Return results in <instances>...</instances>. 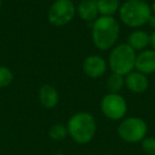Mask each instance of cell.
Wrapping results in <instances>:
<instances>
[{
  "mask_svg": "<svg viewBox=\"0 0 155 155\" xmlns=\"http://www.w3.org/2000/svg\"><path fill=\"white\" fill-rule=\"evenodd\" d=\"M151 10H152V13L155 15V0L153 1V3H152V5H151Z\"/></svg>",
  "mask_w": 155,
  "mask_h": 155,
  "instance_id": "cell-21",
  "label": "cell"
},
{
  "mask_svg": "<svg viewBox=\"0 0 155 155\" xmlns=\"http://www.w3.org/2000/svg\"><path fill=\"white\" fill-rule=\"evenodd\" d=\"M124 86L132 93H143L149 87V80L147 75L138 71H133L124 76Z\"/></svg>",
  "mask_w": 155,
  "mask_h": 155,
  "instance_id": "cell-9",
  "label": "cell"
},
{
  "mask_svg": "<svg viewBox=\"0 0 155 155\" xmlns=\"http://www.w3.org/2000/svg\"><path fill=\"white\" fill-rule=\"evenodd\" d=\"M148 25H150V28H152V29L155 31V15L152 13V15L150 16L149 20H148Z\"/></svg>",
  "mask_w": 155,
  "mask_h": 155,
  "instance_id": "cell-19",
  "label": "cell"
},
{
  "mask_svg": "<svg viewBox=\"0 0 155 155\" xmlns=\"http://www.w3.org/2000/svg\"><path fill=\"white\" fill-rule=\"evenodd\" d=\"M120 35L119 22L114 16H99L91 25V40L100 51L114 48Z\"/></svg>",
  "mask_w": 155,
  "mask_h": 155,
  "instance_id": "cell-1",
  "label": "cell"
},
{
  "mask_svg": "<svg viewBox=\"0 0 155 155\" xmlns=\"http://www.w3.org/2000/svg\"><path fill=\"white\" fill-rule=\"evenodd\" d=\"M68 135V130L67 127L61 124H55L49 129V136L51 139L56 141H60L65 139Z\"/></svg>",
  "mask_w": 155,
  "mask_h": 155,
  "instance_id": "cell-16",
  "label": "cell"
},
{
  "mask_svg": "<svg viewBox=\"0 0 155 155\" xmlns=\"http://www.w3.org/2000/svg\"><path fill=\"white\" fill-rule=\"evenodd\" d=\"M67 130L68 134L76 143L84 145L95 137L97 132V123L90 113L80 112L69 118Z\"/></svg>",
  "mask_w": 155,
  "mask_h": 155,
  "instance_id": "cell-3",
  "label": "cell"
},
{
  "mask_svg": "<svg viewBox=\"0 0 155 155\" xmlns=\"http://www.w3.org/2000/svg\"><path fill=\"white\" fill-rule=\"evenodd\" d=\"M136 71L150 75L155 73V51L154 50H143L136 56L135 62Z\"/></svg>",
  "mask_w": 155,
  "mask_h": 155,
  "instance_id": "cell-10",
  "label": "cell"
},
{
  "mask_svg": "<svg viewBox=\"0 0 155 155\" xmlns=\"http://www.w3.org/2000/svg\"><path fill=\"white\" fill-rule=\"evenodd\" d=\"M98 12L100 16L112 17L119 11V0H97Z\"/></svg>",
  "mask_w": 155,
  "mask_h": 155,
  "instance_id": "cell-14",
  "label": "cell"
},
{
  "mask_svg": "<svg viewBox=\"0 0 155 155\" xmlns=\"http://www.w3.org/2000/svg\"><path fill=\"white\" fill-rule=\"evenodd\" d=\"M13 81V73L9 68L0 65V89L9 87Z\"/></svg>",
  "mask_w": 155,
  "mask_h": 155,
  "instance_id": "cell-17",
  "label": "cell"
},
{
  "mask_svg": "<svg viewBox=\"0 0 155 155\" xmlns=\"http://www.w3.org/2000/svg\"><path fill=\"white\" fill-rule=\"evenodd\" d=\"M126 43L135 51H143L147 50V47L150 45V35L143 30H134L130 33L126 39Z\"/></svg>",
  "mask_w": 155,
  "mask_h": 155,
  "instance_id": "cell-13",
  "label": "cell"
},
{
  "mask_svg": "<svg viewBox=\"0 0 155 155\" xmlns=\"http://www.w3.org/2000/svg\"><path fill=\"white\" fill-rule=\"evenodd\" d=\"M83 72L90 78H99L103 76L107 69V63L99 55H90L86 57L82 64Z\"/></svg>",
  "mask_w": 155,
  "mask_h": 155,
  "instance_id": "cell-8",
  "label": "cell"
},
{
  "mask_svg": "<svg viewBox=\"0 0 155 155\" xmlns=\"http://www.w3.org/2000/svg\"><path fill=\"white\" fill-rule=\"evenodd\" d=\"M77 14V6L72 0H55L48 10L47 18L51 25L64 27L72 21Z\"/></svg>",
  "mask_w": 155,
  "mask_h": 155,
  "instance_id": "cell-5",
  "label": "cell"
},
{
  "mask_svg": "<svg viewBox=\"0 0 155 155\" xmlns=\"http://www.w3.org/2000/svg\"><path fill=\"white\" fill-rule=\"evenodd\" d=\"M120 21L132 29H138L148 23L152 10L150 4L143 0H126L118 11Z\"/></svg>",
  "mask_w": 155,
  "mask_h": 155,
  "instance_id": "cell-2",
  "label": "cell"
},
{
  "mask_svg": "<svg viewBox=\"0 0 155 155\" xmlns=\"http://www.w3.org/2000/svg\"><path fill=\"white\" fill-rule=\"evenodd\" d=\"M38 98L41 104L46 109H53L58 104V93L51 84H44L38 91Z\"/></svg>",
  "mask_w": 155,
  "mask_h": 155,
  "instance_id": "cell-12",
  "label": "cell"
},
{
  "mask_svg": "<svg viewBox=\"0 0 155 155\" xmlns=\"http://www.w3.org/2000/svg\"><path fill=\"white\" fill-rule=\"evenodd\" d=\"M118 135L126 143H138L146 138L148 132L147 124L139 117H129L120 123L118 127Z\"/></svg>",
  "mask_w": 155,
  "mask_h": 155,
  "instance_id": "cell-6",
  "label": "cell"
},
{
  "mask_svg": "<svg viewBox=\"0 0 155 155\" xmlns=\"http://www.w3.org/2000/svg\"><path fill=\"white\" fill-rule=\"evenodd\" d=\"M143 1H148V0H143Z\"/></svg>",
  "mask_w": 155,
  "mask_h": 155,
  "instance_id": "cell-23",
  "label": "cell"
},
{
  "mask_svg": "<svg viewBox=\"0 0 155 155\" xmlns=\"http://www.w3.org/2000/svg\"><path fill=\"white\" fill-rule=\"evenodd\" d=\"M101 111L107 118L119 120L125 116L128 104L123 97L118 93H108L101 100Z\"/></svg>",
  "mask_w": 155,
  "mask_h": 155,
  "instance_id": "cell-7",
  "label": "cell"
},
{
  "mask_svg": "<svg viewBox=\"0 0 155 155\" xmlns=\"http://www.w3.org/2000/svg\"><path fill=\"white\" fill-rule=\"evenodd\" d=\"M141 149L147 155H155V138L147 137L141 141Z\"/></svg>",
  "mask_w": 155,
  "mask_h": 155,
  "instance_id": "cell-18",
  "label": "cell"
},
{
  "mask_svg": "<svg viewBox=\"0 0 155 155\" xmlns=\"http://www.w3.org/2000/svg\"><path fill=\"white\" fill-rule=\"evenodd\" d=\"M136 51L128 43H120L113 48L108 57V67L113 73L126 76L134 71L136 62Z\"/></svg>",
  "mask_w": 155,
  "mask_h": 155,
  "instance_id": "cell-4",
  "label": "cell"
},
{
  "mask_svg": "<svg viewBox=\"0 0 155 155\" xmlns=\"http://www.w3.org/2000/svg\"><path fill=\"white\" fill-rule=\"evenodd\" d=\"M1 6H2V0H0V10H1Z\"/></svg>",
  "mask_w": 155,
  "mask_h": 155,
  "instance_id": "cell-22",
  "label": "cell"
},
{
  "mask_svg": "<svg viewBox=\"0 0 155 155\" xmlns=\"http://www.w3.org/2000/svg\"><path fill=\"white\" fill-rule=\"evenodd\" d=\"M77 13L82 20L93 22L99 17L97 0H81L77 6Z\"/></svg>",
  "mask_w": 155,
  "mask_h": 155,
  "instance_id": "cell-11",
  "label": "cell"
},
{
  "mask_svg": "<svg viewBox=\"0 0 155 155\" xmlns=\"http://www.w3.org/2000/svg\"><path fill=\"white\" fill-rule=\"evenodd\" d=\"M106 86L110 93H118L124 87V76L113 73L106 80Z\"/></svg>",
  "mask_w": 155,
  "mask_h": 155,
  "instance_id": "cell-15",
  "label": "cell"
},
{
  "mask_svg": "<svg viewBox=\"0 0 155 155\" xmlns=\"http://www.w3.org/2000/svg\"><path fill=\"white\" fill-rule=\"evenodd\" d=\"M150 45H151L152 50L155 51V31L152 32V34L150 35Z\"/></svg>",
  "mask_w": 155,
  "mask_h": 155,
  "instance_id": "cell-20",
  "label": "cell"
}]
</instances>
